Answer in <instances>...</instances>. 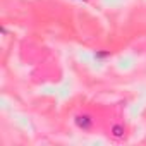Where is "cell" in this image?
<instances>
[{
  "label": "cell",
  "instance_id": "obj_1",
  "mask_svg": "<svg viewBox=\"0 0 146 146\" xmlns=\"http://www.w3.org/2000/svg\"><path fill=\"white\" fill-rule=\"evenodd\" d=\"M74 122H76V125H78L79 129H83V131H88V129H91V125H93V119H91V115H88V113H78V115L74 117Z\"/></svg>",
  "mask_w": 146,
  "mask_h": 146
},
{
  "label": "cell",
  "instance_id": "obj_2",
  "mask_svg": "<svg viewBox=\"0 0 146 146\" xmlns=\"http://www.w3.org/2000/svg\"><path fill=\"white\" fill-rule=\"evenodd\" d=\"M112 134H113L115 137H122V136H124V127H122V125H113V127H112Z\"/></svg>",
  "mask_w": 146,
  "mask_h": 146
}]
</instances>
